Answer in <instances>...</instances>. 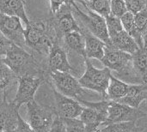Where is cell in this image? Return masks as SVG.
I'll return each instance as SVG.
<instances>
[{"label":"cell","mask_w":147,"mask_h":132,"mask_svg":"<svg viewBox=\"0 0 147 132\" xmlns=\"http://www.w3.org/2000/svg\"><path fill=\"white\" fill-rule=\"evenodd\" d=\"M2 58L17 77L28 74H37L41 71L48 72L46 66L33 53L15 43H11Z\"/></svg>","instance_id":"6da1fadb"},{"label":"cell","mask_w":147,"mask_h":132,"mask_svg":"<svg viewBox=\"0 0 147 132\" xmlns=\"http://www.w3.org/2000/svg\"><path fill=\"white\" fill-rule=\"evenodd\" d=\"M100 61L105 67L117 72L121 80L133 84L142 83L134 70L131 53L116 49L109 45L106 46L104 56Z\"/></svg>","instance_id":"7a4b0ae2"},{"label":"cell","mask_w":147,"mask_h":132,"mask_svg":"<svg viewBox=\"0 0 147 132\" xmlns=\"http://www.w3.org/2000/svg\"><path fill=\"white\" fill-rule=\"evenodd\" d=\"M70 3L72 13L78 23H81L84 27V28H86L95 36L105 42L106 46L110 45L111 43L105 17L90 10V9H86L87 13L85 14L78 7V5L75 3V1L73 0H71Z\"/></svg>","instance_id":"3957f363"},{"label":"cell","mask_w":147,"mask_h":132,"mask_svg":"<svg viewBox=\"0 0 147 132\" xmlns=\"http://www.w3.org/2000/svg\"><path fill=\"white\" fill-rule=\"evenodd\" d=\"M85 71L78 79L79 83L84 88L93 90L102 95L103 99L107 98V88L109 84L111 70L108 67L102 69L96 68L89 58H85Z\"/></svg>","instance_id":"277c9868"},{"label":"cell","mask_w":147,"mask_h":132,"mask_svg":"<svg viewBox=\"0 0 147 132\" xmlns=\"http://www.w3.org/2000/svg\"><path fill=\"white\" fill-rule=\"evenodd\" d=\"M50 78L49 73L41 71L37 74H28L18 77L17 91L13 102L19 107L34 101V94L40 85L44 84Z\"/></svg>","instance_id":"5b68a950"},{"label":"cell","mask_w":147,"mask_h":132,"mask_svg":"<svg viewBox=\"0 0 147 132\" xmlns=\"http://www.w3.org/2000/svg\"><path fill=\"white\" fill-rule=\"evenodd\" d=\"M27 105L29 125L34 132H49L57 116L55 107L41 105L34 100Z\"/></svg>","instance_id":"8992f818"},{"label":"cell","mask_w":147,"mask_h":132,"mask_svg":"<svg viewBox=\"0 0 147 132\" xmlns=\"http://www.w3.org/2000/svg\"><path fill=\"white\" fill-rule=\"evenodd\" d=\"M50 80L55 87V89L60 94L73 98L77 101L82 100L85 94V90L70 72L53 71L49 73Z\"/></svg>","instance_id":"52a82bcc"},{"label":"cell","mask_w":147,"mask_h":132,"mask_svg":"<svg viewBox=\"0 0 147 132\" xmlns=\"http://www.w3.org/2000/svg\"><path fill=\"white\" fill-rule=\"evenodd\" d=\"M53 15V18H51V21L55 31L57 39L59 41L67 33L72 31L82 32V28L72 13L70 2L65 3L59 9V11Z\"/></svg>","instance_id":"ba28073f"},{"label":"cell","mask_w":147,"mask_h":132,"mask_svg":"<svg viewBox=\"0 0 147 132\" xmlns=\"http://www.w3.org/2000/svg\"><path fill=\"white\" fill-rule=\"evenodd\" d=\"M107 111H108V117L102 126L114 123L136 121L137 119L146 115V113L140 111L139 108H134L127 105L110 100Z\"/></svg>","instance_id":"9c48e42d"},{"label":"cell","mask_w":147,"mask_h":132,"mask_svg":"<svg viewBox=\"0 0 147 132\" xmlns=\"http://www.w3.org/2000/svg\"><path fill=\"white\" fill-rule=\"evenodd\" d=\"M0 32L12 43L23 48L26 47L24 28L20 18L0 13Z\"/></svg>","instance_id":"30bf717a"},{"label":"cell","mask_w":147,"mask_h":132,"mask_svg":"<svg viewBox=\"0 0 147 132\" xmlns=\"http://www.w3.org/2000/svg\"><path fill=\"white\" fill-rule=\"evenodd\" d=\"M55 101V111L57 116L61 119H78L81 115L84 106L77 100L65 96L53 88Z\"/></svg>","instance_id":"8fae6325"},{"label":"cell","mask_w":147,"mask_h":132,"mask_svg":"<svg viewBox=\"0 0 147 132\" xmlns=\"http://www.w3.org/2000/svg\"><path fill=\"white\" fill-rule=\"evenodd\" d=\"M6 94H0V131L13 132L18 124L19 107L7 101Z\"/></svg>","instance_id":"7c38bea8"},{"label":"cell","mask_w":147,"mask_h":132,"mask_svg":"<svg viewBox=\"0 0 147 132\" xmlns=\"http://www.w3.org/2000/svg\"><path fill=\"white\" fill-rule=\"evenodd\" d=\"M47 71H61V72H71L73 68L70 64L67 58V53L63 46H60L59 41H55L47 55Z\"/></svg>","instance_id":"4fadbf2b"},{"label":"cell","mask_w":147,"mask_h":132,"mask_svg":"<svg viewBox=\"0 0 147 132\" xmlns=\"http://www.w3.org/2000/svg\"><path fill=\"white\" fill-rule=\"evenodd\" d=\"M108 117V111L97 110L93 107H84L79 119L84 124L90 132L98 131L103 125Z\"/></svg>","instance_id":"5bb4252c"},{"label":"cell","mask_w":147,"mask_h":132,"mask_svg":"<svg viewBox=\"0 0 147 132\" xmlns=\"http://www.w3.org/2000/svg\"><path fill=\"white\" fill-rule=\"evenodd\" d=\"M82 28V34L84 37L85 41V54L86 58H95L101 60L105 52L106 44L102 40L95 36L89 30L84 27Z\"/></svg>","instance_id":"9a60e30c"},{"label":"cell","mask_w":147,"mask_h":132,"mask_svg":"<svg viewBox=\"0 0 147 132\" xmlns=\"http://www.w3.org/2000/svg\"><path fill=\"white\" fill-rule=\"evenodd\" d=\"M144 101H147V83L129 85L127 94L117 102L139 108Z\"/></svg>","instance_id":"2e32d148"},{"label":"cell","mask_w":147,"mask_h":132,"mask_svg":"<svg viewBox=\"0 0 147 132\" xmlns=\"http://www.w3.org/2000/svg\"><path fill=\"white\" fill-rule=\"evenodd\" d=\"M0 13L9 16H16L25 25H28L29 22L23 0H0Z\"/></svg>","instance_id":"e0dca14e"},{"label":"cell","mask_w":147,"mask_h":132,"mask_svg":"<svg viewBox=\"0 0 147 132\" xmlns=\"http://www.w3.org/2000/svg\"><path fill=\"white\" fill-rule=\"evenodd\" d=\"M110 45L115 48L127 52L132 55L140 49L134 39L125 30H122L115 36L110 38Z\"/></svg>","instance_id":"ac0fdd59"},{"label":"cell","mask_w":147,"mask_h":132,"mask_svg":"<svg viewBox=\"0 0 147 132\" xmlns=\"http://www.w3.org/2000/svg\"><path fill=\"white\" fill-rule=\"evenodd\" d=\"M65 46L72 52H75L78 55L82 56L84 59L86 58L85 54V41L82 32L72 31L65 34L63 38Z\"/></svg>","instance_id":"d6986e66"},{"label":"cell","mask_w":147,"mask_h":132,"mask_svg":"<svg viewBox=\"0 0 147 132\" xmlns=\"http://www.w3.org/2000/svg\"><path fill=\"white\" fill-rule=\"evenodd\" d=\"M128 87L129 85L127 82L111 75L109 79V84L107 88L106 100L118 101L127 94Z\"/></svg>","instance_id":"ffe728a7"},{"label":"cell","mask_w":147,"mask_h":132,"mask_svg":"<svg viewBox=\"0 0 147 132\" xmlns=\"http://www.w3.org/2000/svg\"><path fill=\"white\" fill-rule=\"evenodd\" d=\"M17 81L18 77L4 64L0 56V94H8V92Z\"/></svg>","instance_id":"44dd1931"},{"label":"cell","mask_w":147,"mask_h":132,"mask_svg":"<svg viewBox=\"0 0 147 132\" xmlns=\"http://www.w3.org/2000/svg\"><path fill=\"white\" fill-rule=\"evenodd\" d=\"M121 21L124 30L127 31L128 33V34L131 35L134 39V40L136 41V43L138 44V46H140V49L144 48L140 29L136 25V22L134 20V15L133 13L127 11L124 15H122L121 17Z\"/></svg>","instance_id":"7402d4cb"},{"label":"cell","mask_w":147,"mask_h":132,"mask_svg":"<svg viewBox=\"0 0 147 132\" xmlns=\"http://www.w3.org/2000/svg\"><path fill=\"white\" fill-rule=\"evenodd\" d=\"M133 65L142 83H147V48H141L133 54Z\"/></svg>","instance_id":"603a6c76"},{"label":"cell","mask_w":147,"mask_h":132,"mask_svg":"<svg viewBox=\"0 0 147 132\" xmlns=\"http://www.w3.org/2000/svg\"><path fill=\"white\" fill-rule=\"evenodd\" d=\"M98 132H140L136 125V121H127L109 124L102 126Z\"/></svg>","instance_id":"cb8c5ba5"},{"label":"cell","mask_w":147,"mask_h":132,"mask_svg":"<svg viewBox=\"0 0 147 132\" xmlns=\"http://www.w3.org/2000/svg\"><path fill=\"white\" fill-rule=\"evenodd\" d=\"M83 4L86 9H90L103 17H107L111 14L110 1L109 0H88Z\"/></svg>","instance_id":"d4e9b609"},{"label":"cell","mask_w":147,"mask_h":132,"mask_svg":"<svg viewBox=\"0 0 147 132\" xmlns=\"http://www.w3.org/2000/svg\"><path fill=\"white\" fill-rule=\"evenodd\" d=\"M105 19H106V23H107V27H108L109 39L115 36L120 32H121L122 30H124L121 21V18L115 17V16H114V15H112L110 14L109 16L105 17Z\"/></svg>","instance_id":"484cf974"},{"label":"cell","mask_w":147,"mask_h":132,"mask_svg":"<svg viewBox=\"0 0 147 132\" xmlns=\"http://www.w3.org/2000/svg\"><path fill=\"white\" fill-rule=\"evenodd\" d=\"M67 132H90L79 119H62Z\"/></svg>","instance_id":"4316f807"},{"label":"cell","mask_w":147,"mask_h":132,"mask_svg":"<svg viewBox=\"0 0 147 132\" xmlns=\"http://www.w3.org/2000/svg\"><path fill=\"white\" fill-rule=\"evenodd\" d=\"M110 10H111V15L118 18H121L128 11L127 4L124 0L110 1Z\"/></svg>","instance_id":"83f0119b"},{"label":"cell","mask_w":147,"mask_h":132,"mask_svg":"<svg viewBox=\"0 0 147 132\" xmlns=\"http://www.w3.org/2000/svg\"><path fill=\"white\" fill-rule=\"evenodd\" d=\"M124 1L127 4V10L133 13L134 15L140 12L147 6L146 0H124Z\"/></svg>","instance_id":"f1b7e54d"},{"label":"cell","mask_w":147,"mask_h":132,"mask_svg":"<svg viewBox=\"0 0 147 132\" xmlns=\"http://www.w3.org/2000/svg\"><path fill=\"white\" fill-rule=\"evenodd\" d=\"M49 132H67L65 125L61 118L56 116Z\"/></svg>","instance_id":"f546056e"},{"label":"cell","mask_w":147,"mask_h":132,"mask_svg":"<svg viewBox=\"0 0 147 132\" xmlns=\"http://www.w3.org/2000/svg\"><path fill=\"white\" fill-rule=\"evenodd\" d=\"M134 20L136 25L140 29L147 21V6L145 9H143L142 10H140V12L134 15Z\"/></svg>","instance_id":"4dcf8cb0"},{"label":"cell","mask_w":147,"mask_h":132,"mask_svg":"<svg viewBox=\"0 0 147 132\" xmlns=\"http://www.w3.org/2000/svg\"><path fill=\"white\" fill-rule=\"evenodd\" d=\"M13 132H34L29 124H28L21 116L18 119V124L16 130Z\"/></svg>","instance_id":"1f68e13d"},{"label":"cell","mask_w":147,"mask_h":132,"mask_svg":"<svg viewBox=\"0 0 147 132\" xmlns=\"http://www.w3.org/2000/svg\"><path fill=\"white\" fill-rule=\"evenodd\" d=\"M11 41L8 40L1 32H0V56L3 57L9 49V46L11 45Z\"/></svg>","instance_id":"d6a6232c"},{"label":"cell","mask_w":147,"mask_h":132,"mask_svg":"<svg viewBox=\"0 0 147 132\" xmlns=\"http://www.w3.org/2000/svg\"><path fill=\"white\" fill-rule=\"evenodd\" d=\"M70 0H50V11L52 15H54L59 11V9Z\"/></svg>","instance_id":"836d02e7"},{"label":"cell","mask_w":147,"mask_h":132,"mask_svg":"<svg viewBox=\"0 0 147 132\" xmlns=\"http://www.w3.org/2000/svg\"><path fill=\"white\" fill-rule=\"evenodd\" d=\"M140 33H141V38L143 40L144 48H147V21L140 28Z\"/></svg>","instance_id":"e575fe53"},{"label":"cell","mask_w":147,"mask_h":132,"mask_svg":"<svg viewBox=\"0 0 147 132\" xmlns=\"http://www.w3.org/2000/svg\"><path fill=\"white\" fill-rule=\"evenodd\" d=\"M73 1H76V2H79V3H85V2H87L88 0H73Z\"/></svg>","instance_id":"d590c367"},{"label":"cell","mask_w":147,"mask_h":132,"mask_svg":"<svg viewBox=\"0 0 147 132\" xmlns=\"http://www.w3.org/2000/svg\"><path fill=\"white\" fill-rule=\"evenodd\" d=\"M23 1L25 2V3H26V4H27V3H28V4H29V3H30V1H31V0H23Z\"/></svg>","instance_id":"8d00e7d4"},{"label":"cell","mask_w":147,"mask_h":132,"mask_svg":"<svg viewBox=\"0 0 147 132\" xmlns=\"http://www.w3.org/2000/svg\"><path fill=\"white\" fill-rule=\"evenodd\" d=\"M0 132H4V131H0Z\"/></svg>","instance_id":"74e56055"},{"label":"cell","mask_w":147,"mask_h":132,"mask_svg":"<svg viewBox=\"0 0 147 132\" xmlns=\"http://www.w3.org/2000/svg\"><path fill=\"white\" fill-rule=\"evenodd\" d=\"M94 132H98V131H94Z\"/></svg>","instance_id":"f35d334b"},{"label":"cell","mask_w":147,"mask_h":132,"mask_svg":"<svg viewBox=\"0 0 147 132\" xmlns=\"http://www.w3.org/2000/svg\"><path fill=\"white\" fill-rule=\"evenodd\" d=\"M109 1H112V0H109Z\"/></svg>","instance_id":"ab89813d"}]
</instances>
